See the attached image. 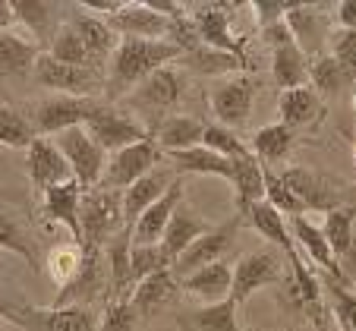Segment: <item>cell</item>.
Masks as SVG:
<instances>
[{
	"instance_id": "cell-1",
	"label": "cell",
	"mask_w": 356,
	"mask_h": 331,
	"mask_svg": "<svg viewBox=\"0 0 356 331\" xmlns=\"http://www.w3.org/2000/svg\"><path fill=\"white\" fill-rule=\"evenodd\" d=\"M183 47L174 41H148V38H120V47L111 57L108 88L111 95H129V86H139L152 73L168 67L170 60H180Z\"/></svg>"
},
{
	"instance_id": "cell-2",
	"label": "cell",
	"mask_w": 356,
	"mask_h": 331,
	"mask_svg": "<svg viewBox=\"0 0 356 331\" xmlns=\"http://www.w3.org/2000/svg\"><path fill=\"white\" fill-rule=\"evenodd\" d=\"M277 177H281L290 186V193L306 205V211H325V215H328V211L341 209V205H353L350 202L353 183L341 180V177L322 174V170H312V168H287Z\"/></svg>"
},
{
	"instance_id": "cell-3",
	"label": "cell",
	"mask_w": 356,
	"mask_h": 331,
	"mask_svg": "<svg viewBox=\"0 0 356 331\" xmlns=\"http://www.w3.org/2000/svg\"><path fill=\"white\" fill-rule=\"evenodd\" d=\"M79 221H82V243L92 246H108V240H114L111 234H120L123 227V193L120 189H88L82 193L79 205Z\"/></svg>"
},
{
	"instance_id": "cell-4",
	"label": "cell",
	"mask_w": 356,
	"mask_h": 331,
	"mask_svg": "<svg viewBox=\"0 0 356 331\" xmlns=\"http://www.w3.org/2000/svg\"><path fill=\"white\" fill-rule=\"evenodd\" d=\"M98 104L92 98H76V95H47L41 102H32L29 108V123L35 136H60L73 127H86L88 117Z\"/></svg>"
},
{
	"instance_id": "cell-5",
	"label": "cell",
	"mask_w": 356,
	"mask_h": 331,
	"mask_svg": "<svg viewBox=\"0 0 356 331\" xmlns=\"http://www.w3.org/2000/svg\"><path fill=\"white\" fill-rule=\"evenodd\" d=\"M54 142H57V149L63 152V158L70 161V168H73V177L82 186V193L98 189L101 180H104V170H108V152L88 136V129L73 127L67 133L54 136Z\"/></svg>"
},
{
	"instance_id": "cell-6",
	"label": "cell",
	"mask_w": 356,
	"mask_h": 331,
	"mask_svg": "<svg viewBox=\"0 0 356 331\" xmlns=\"http://www.w3.org/2000/svg\"><path fill=\"white\" fill-rule=\"evenodd\" d=\"M265 41L271 47V76L281 86V92H290V88L309 86V57L300 51L293 32L287 29V22H275V26L262 29Z\"/></svg>"
},
{
	"instance_id": "cell-7",
	"label": "cell",
	"mask_w": 356,
	"mask_h": 331,
	"mask_svg": "<svg viewBox=\"0 0 356 331\" xmlns=\"http://www.w3.org/2000/svg\"><path fill=\"white\" fill-rule=\"evenodd\" d=\"M86 129L108 155L148 139L145 123L129 117V114H123V111H117V108H108V104H98V108H95V114L88 117V123H86Z\"/></svg>"
},
{
	"instance_id": "cell-8",
	"label": "cell",
	"mask_w": 356,
	"mask_h": 331,
	"mask_svg": "<svg viewBox=\"0 0 356 331\" xmlns=\"http://www.w3.org/2000/svg\"><path fill=\"white\" fill-rule=\"evenodd\" d=\"M164 152L158 149V142L148 136V139L136 142V145H129V149H120L114 152V155L108 158V170H104V180H101V186L104 189H129L136 180H142L145 174H152V170L158 168V161H161Z\"/></svg>"
},
{
	"instance_id": "cell-9",
	"label": "cell",
	"mask_w": 356,
	"mask_h": 331,
	"mask_svg": "<svg viewBox=\"0 0 356 331\" xmlns=\"http://www.w3.org/2000/svg\"><path fill=\"white\" fill-rule=\"evenodd\" d=\"M32 76L44 88H51L54 95H76V98H92V95L98 92V86H104V79H101L98 70H92V67H70V63L54 60L47 51L38 57Z\"/></svg>"
},
{
	"instance_id": "cell-10",
	"label": "cell",
	"mask_w": 356,
	"mask_h": 331,
	"mask_svg": "<svg viewBox=\"0 0 356 331\" xmlns=\"http://www.w3.org/2000/svg\"><path fill=\"white\" fill-rule=\"evenodd\" d=\"M104 271H108V256H104V250L92 246V243H82V268L67 291L57 293L54 309H67V306H86L88 309V303L104 297V287H111Z\"/></svg>"
},
{
	"instance_id": "cell-11",
	"label": "cell",
	"mask_w": 356,
	"mask_h": 331,
	"mask_svg": "<svg viewBox=\"0 0 356 331\" xmlns=\"http://www.w3.org/2000/svg\"><path fill=\"white\" fill-rule=\"evenodd\" d=\"M259 82L252 76H224L221 82H215L209 92V104L215 111V117L221 120V127L234 129L240 123H246L249 111H252V98H256Z\"/></svg>"
},
{
	"instance_id": "cell-12",
	"label": "cell",
	"mask_w": 356,
	"mask_h": 331,
	"mask_svg": "<svg viewBox=\"0 0 356 331\" xmlns=\"http://www.w3.org/2000/svg\"><path fill=\"white\" fill-rule=\"evenodd\" d=\"M281 281H284V268H281V256H277L275 250L249 252L234 268V291H230V300L240 306L256 291H262L268 284H281Z\"/></svg>"
},
{
	"instance_id": "cell-13",
	"label": "cell",
	"mask_w": 356,
	"mask_h": 331,
	"mask_svg": "<svg viewBox=\"0 0 356 331\" xmlns=\"http://www.w3.org/2000/svg\"><path fill=\"white\" fill-rule=\"evenodd\" d=\"M26 164H29V180H32V186L38 189L41 196H44L47 189L63 186V183L76 180L70 161L63 158V152L57 149V142L44 139V136H38V139L29 145Z\"/></svg>"
},
{
	"instance_id": "cell-14",
	"label": "cell",
	"mask_w": 356,
	"mask_h": 331,
	"mask_svg": "<svg viewBox=\"0 0 356 331\" xmlns=\"http://www.w3.org/2000/svg\"><path fill=\"white\" fill-rule=\"evenodd\" d=\"M243 221H246V218L234 215V218H230V221H224L221 227H211L209 234H202L199 240H195V243L189 246V250L183 252V256L174 262V275L183 281V277H189V275H193V271L205 268V265L224 262V252H227L230 240H234L236 227H240Z\"/></svg>"
},
{
	"instance_id": "cell-15",
	"label": "cell",
	"mask_w": 356,
	"mask_h": 331,
	"mask_svg": "<svg viewBox=\"0 0 356 331\" xmlns=\"http://www.w3.org/2000/svg\"><path fill=\"white\" fill-rule=\"evenodd\" d=\"M183 95V79L174 67H161L148 79H142L133 92L127 95V104L139 114H161V111L177 108Z\"/></svg>"
},
{
	"instance_id": "cell-16",
	"label": "cell",
	"mask_w": 356,
	"mask_h": 331,
	"mask_svg": "<svg viewBox=\"0 0 356 331\" xmlns=\"http://www.w3.org/2000/svg\"><path fill=\"white\" fill-rule=\"evenodd\" d=\"M290 234H293V243L296 250L302 252V256L309 259L312 265H318V268L325 271V275L331 277V281H341V284H350L347 277H343L341 265H337V256L334 250H331L328 236H325L322 227H316L312 221H306V218H290Z\"/></svg>"
},
{
	"instance_id": "cell-17",
	"label": "cell",
	"mask_w": 356,
	"mask_h": 331,
	"mask_svg": "<svg viewBox=\"0 0 356 331\" xmlns=\"http://www.w3.org/2000/svg\"><path fill=\"white\" fill-rule=\"evenodd\" d=\"M174 180H177L174 170L155 168L152 174H145L142 180H136L129 189H123V227H127L129 234H133L136 221H139V218L145 215V211L152 209L164 193H168Z\"/></svg>"
},
{
	"instance_id": "cell-18",
	"label": "cell",
	"mask_w": 356,
	"mask_h": 331,
	"mask_svg": "<svg viewBox=\"0 0 356 331\" xmlns=\"http://www.w3.org/2000/svg\"><path fill=\"white\" fill-rule=\"evenodd\" d=\"M189 16H193V29L205 47H215V51H227V54L243 57L240 41L230 32L227 13H224L221 3H193Z\"/></svg>"
},
{
	"instance_id": "cell-19",
	"label": "cell",
	"mask_w": 356,
	"mask_h": 331,
	"mask_svg": "<svg viewBox=\"0 0 356 331\" xmlns=\"http://www.w3.org/2000/svg\"><path fill=\"white\" fill-rule=\"evenodd\" d=\"M183 205V180H174L170 183V189L164 193L161 199H158L152 209L145 211V215L136 221L133 227V246H158L164 240V230H168L170 218H174V211Z\"/></svg>"
},
{
	"instance_id": "cell-20",
	"label": "cell",
	"mask_w": 356,
	"mask_h": 331,
	"mask_svg": "<svg viewBox=\"0 0 356 331\" xmlns=\"http://www.w3.org/2000/svg\"><path fill=\"white\" fill-rule=\"evenodd\" d=\"M284 22H287V29L293 32L296 45H300V51L309 57V60L328 54V51H325V41H328V26H325V16L318 13L316 7L296 3V7L284 16Z\"/></svg>"
},
{
	"instance_id": "cell-21",
	"label": "cell",
	"mask_w": 356,
	"mask_h": 331,
	"mask_svg": "<svg viewBox=\"0 0 356 331\" xmlns=\"http://www.w3.org/2000/svg\"><path fill=\"white\" fill-rule=\"evenodd\" d=\"M180 287L189 293V297L202 300L205 306H215V303L230 300V291H234V271H230L227 262L205 265V268L193 271L189 277H183Z\"/></svg>"
},
{
	"instance_id": "cell-22",
	"label": "cell",
	"mask_w": 356,
	"mask_h": 331,
	"mask_svg": "<svg viewBox=\"0 0 356 331\" xmlns=\"http://www.w3.org/2000/svg\"><path fill=\"white\" fill-rule=\"evenodd\" d=\"M79 205H82V186L76 180L54 186L44 193V218L54 224H63L73 236V243L82 246V221H79Z\"/></svg>"
},
{
	"instance_id": "cell-23",
	"label": "cell",
	"mask_w": 356,
	"mask_h": 331,
	"mask_svg": "<svg viewBox=\"0 0 356 331\" xmlns=\"http://www.w3.org/2000/svg\"><path fill=\"white\" fill-rule=\"evenodd\" d=\"M209 230H211V224L205 221L202 215H195V209H189V205H180V209L174 211V218H170L168 230H164L161 250L168 252L170 262H177V259H180L202 234H209Z\"/></svg>"
},
{
	"instance_id": "cell-24",
	"label": "cell",
	"mask_w": 356,
	"mask_h": 331,
	"mask_svg": "<svg viewBox=\"0 0 356 331\" xmlns=\"http://www.w3.org/2000/svg\"><path fill=\"white\" fill-rule=\"evenodd\" d=\"M277 111H281V123L290 129L312 127V123H318L325 117L322 95L312 86H300V88H290V92H281Z\"/></svg>"
},
{
	"instance_id": "cell-25",
	"label": "cell",
	"mask_w": 356,
	"mask_h": 331,
	"mask_svg": "<svg viewBox=\"0 0 356 331\" xmlns=\"http://www.w3.org/2000/svg\"><path fill=\"white\" fill-rule=\"evenodd\" d=\"M205 127H209V123H202L199 117H193V114H168L161 123H158L155 142H158V149L168 152V155L186 152V149L202 145Z\"/></svg>"
},
{
	"instance_id": "cell-26",
	"label": "cell",
	"mask_w": 356,
	"mask_h": 331,
	"mask_svg": "<svg viewBox=\"0 0 356 331\" xmlns=\"http://www.w3.org/2000/svg\"><path fill=\"white\" fill-rule=\"evenodd\" d=\"M16 10V22L26 26V35L35 41V45H47L54 41V35L60 32L57 29V10L60 3H47V0H13Z\"/></svg>"
},
{
	"instance_id": "cell-27",
	"label": "cell",
	"mask_w": 356,
	"mask_h": 331,
	"mask_svg": "<svg viewBox=\"0 0 356 331\" xmlns=\"http://www.w3.org/2000/svg\"><path fill=\"white\" fill-rule=\"evenodd\" d=\"M44 54L29 35L22 32H0V76H26L35 70L38 57Z\"/></svg>"
},
{
	"instance_id": "cell-28",
	"label": "cell",
	"mask_w": 356,
	"mask_h": 331,
	"mask_svg": "<svg viewBox=\"0 0 356 331\" xmlns=\"http://www.w3.org/2000/svg\"><path fill=\"white\" fill-rule=\"evenodd\" d=\"M177 291H180V277L174 275V268H164V271H155V275H148L145 281L136 284L129 303H133V309L139 312V316H155Z\"/></svg>"
},
{
	"instance_id": "cell-29",
	"label": "cell",
	"mask_w": 356,
	"mask_h": 331,
	"mask_svg": "<svg viewBox=\"0 0 356 331\" xmlns=\"http://www.w3.org/2000/svg\"><path fill=\"white\" fill-rule=\"evenodd\" d=\"M170 164H174L177 174H211V177H224V180H230V183H234V174H236V158H224V155H218V152L205 149V145H195V149H186V152H174Z\"/></svg>"
},
{
	"instance_id": "cell-30",
	"label": "cell",
	"mask_w": 356,
	"mask_h": 331,
	"mask_svg": "<svg viewBox=\"0 0 356 331\" xmlns=\"http://www.w3.org/2000/svg\"><path fill=\"white\" fill-rule=\"evenodd\" d=\"M246 221H249V227L256 230L259 236H265L271 246H277L284 256H290V252L296 250L293 234H290V221L277 209H271L268 202H259L256 209L246 215Z\"/></svg>"
},
{
	"instance_id": "cell-31",
	"label": "cell",
	"mask_w": 356,
	"mask_h": 331,
	"mask_svg": "<svg viewBox=\"0 0 356 331\" xmlns=\"http://www.w3.org/2000/svg\"><path fill=\"white\" fill-rule=\"evenodd\" d=\"M70 26L79 32V38L86 41V47L92 51L95 60H104V57H114V51L120 47V35L114 32V29L108 26V19L104 16H76Z\"/></svg>"
},
{
	"instance_id": "cell-32",
	"label": "cell",
	"mask_w": 356,
	"mask_h": 331,
	"mask_svg": "<svg viewBox=\"0 0 356 331\" xmlns=\"http://www.w3.org/2000/svg\"><path fill=\"white\" fill-rule=\"evenodd\" d=\"M296 133L290 127H284L281 120L262 127L256 136H252V155L262 161V168H271L277 161H287L290 149H293Z\"/></svg>"
},
{
	"instance_id": "cell-33",
	"label": "cell",
	"mask_w": 356,
	"mask_h": 331,
	"mask_svg": "<svg viewBox=\"0 0 356 331\" xmlns=\"http://www.w3.org/2000/svg\"><path fill=\"white\" fill-rule=\"evenodd\" d=\"M0 250H7V252H13V256L26 259L32 268H38L41 265L38 246H35V240L29 236V230L19 224V218L13 215L10 205H0Z\"/></svg>"
},
{
	"instance_id": "cell-34",
	"label": "cell",
	"mask_w": 356,
	"mask_h": 331,
	"mask_svg": "<svg viewBox=\"0 0 356 331\" xmlns=\"http://www.w3.org/2000/svg\"><path fill=\"white\" fill-rule=\"evenodd\" d=\"M350 82L353 79H350L347 70L334 60L331 51L316 57V60H309V86L316 88L322 98H337V95L343 92V86H350Z\"/></svg>"
},
{
	"instance_id": "cell-35",
	"label": "cell",
	"mask_w": 356,
	"mask_h": 331,
	"mask_svg": "<svg viewBox=\"0 0 356 331\" xmlns=\"http://www.w3.org/2000/svg\"><path fill=\"white\" fill-rule=\"evenodd\" d=\"M47 54L54 57V60H60V63H70V67H92V70L101 67L73 26H60V32L54 35V41H51V47H47Z\"/></svg>"
},
{
	"instance_id": "cell-36",
	"label": "cell",
	"mask_w": 356,
	"mask_h": 331,
	"mask_svg": "<svg viewBox=\"0 0 356 331\" xmlns=\"http://www.w3.org/2000/svg\"><path fill=\"white\" fill-rule=\"evenodd\" d=\"M186 67H193L195 73H205V76H230L234 70L246 67V57H236L227 54V51H215V47H195L189 54H183Z\"/></svg>"
},
{
	"instance_id": "cell-37",
	"label": "cell",
	"mask_w": 356,
	"mask_h": 331,
	"mask_svg": "<svg viewBox=\"0 0 356 331\" xmlns=\"http://www.w3.org/2000/svg\"><path fill=\"white\" fill-rule=\"evenodd\" d=\"M79 268H82V246L79 243H60L47 256V275H51L54 287H60V291H67L70 284L76 281Z\"/></svg>"
},
{
	"instance_id": "cell-38",
	"label": "cell",
	"mask_w": 356,
	"mask_h": 331,
	"mask_svg": "<svg viewBox=\"0 0 356 331\" xmlns=\"http://www.w3.org/2000/svg\"><path fill=\"white\" fill-rule=\"evenodd\" d=\"M189 331H240L236 322V303L234 300H224L215 306H202L193 316L186 318Z\"/></svg>"
},
{
	"instance_id": "cell-39",
	"label": "cell",
	"mask_w": 356,
	"mask_h": 331,
	"mask_svg": "<svg viewBox=\"0 0 356 331\" xmlns=\"http://www.w3.org/2000/svg\"><path fill=\"white\" fill-rule=\"evenodd\" d=\"M38 331H95V316L86 306H67V309L38 312Z\"/></svg>"
},
{
	"instance_id": "cell-40",
	"label": "cell",
	"mask_w": 356,
	"mask_h": 331,
	"mask_svg": "<svg viewBox=\"0 0 356 331\" xmlns=\"http://www.w3.org/2000/svg\"><path fill=\"white\" fill-rule=\"evenodd\" d=\"M38 139L32 129V123H29L26 114H19L16 108H10V104H0V145H10V149H26Z\"/></svg>"
},
{
	"instance_id": "cell-41",
	"label": "cell",
	"mask_w": 356,
	"mask_h": 331,
	"mask_svg": "<svg viewBox=\"0 0 356 331\" xmlns=\"http://www.w3.org/2000/svg\"><path fill=\"white\" fill-rule=\"evenodd\" d=\"M322 230H325V236H328L334 256H341V252L350 246L353 234H356V205H341V209L328 211Z\"/></svg>"
},
{
	"instance_id": "cell-42",
	"label": "cell",
	"mask_w": 356,
	"mask_h": 331,
	"mask_svg": "<svg viewBox=\"0 0 356 331\" xmlns=\"http://www.w3.org/2000/svg\"><path fill=\"white\" fill-rule=\"evenodd\" d=\"M265 202H268L271 209L281 211L284 218H300L302 211H306V205L290 193V186L271 168H265Z\"/></svg>"
},
{
	"instance_id": "cell-43",
	"label": "cell",
	"mask_w": 356,
	"mask_h": 331,
	"mask_svg": "<svg viewBox=\"0 0 356 331\" xmlns=\"http://www.w3.org/2000/svg\"><path fill=\"white\" fill-rule=\"evenodd\" d=\"M202 145H205V149H211V152H218V155H224V158H246V155H252V149H249L246 142H243L234 129L221 127V123H209V127H205Z\"/></svg>"
},
{
	"instance_id": "cell-44",
	"label": "cell",
	"mask_w": 356,
	"mask_h": 331,
	"mask_svg": "<svg viewBox=\"0 0 356 331\" xmlns=\"http://www.w3.org/2000/svg\"><path fill=\"white\" fill-rule=\"evenodd\" d=\"M164 268H174V262L168 259V252L158 246H133L129 252V271H133V284L145 281L148 275H155V271H164Z\"/></svg>"
},
{
	"instance_id": "cell-45",
	"label": "cell",
	"mask_w": 356,
	"mask_h": 331,
	"mask_svg": "<svg viewBox=\"0 0 356 331\" xmlns=\"http://www.w3.org/2000/svg\"><path fill=\"white\" fill-rule=\"evenodd\" d=\"M136 322H139V312L133 309L129 300H108L98 331H136Z\"/></svg>"
},
{
	"instance_id": "cell-46",
	"label": "cell",
	"mask_w": 356,
	"mask_h": 331,
	"mask_svg": "<svg viewBox=\"0 0 356 331\" xmlns=\"http://www.w3.org/2000/svg\"><path fill=\"white\" fill-rule=\"evenodd\" d=\"M331 54L347 70L350 79L356 82V29H341V32L331 38Z\"/></svg>"
},
{
	"instance_id": "cell-47",
	"label": "cell",
	"mask_w": 356,
	"mask_h": 331,
	"mask_svg": "<svg viewBox=\"0 0 356 331\" xmlns=\"http://www.w3.org/2000/svg\"><path fill=\"white\" fill-rule=\"evenodd\" d=\"M293 7H296V3H281V0H259V3H252V13H256L259 26L268 29V26H275V22H281Z\"/></svg>"
},
{
	"instance_id": "cell-48",
	"label": "cell",
	"mask_w": 356,
	"mask_h": 331,
	"mask_svg": "<svg viewBox=\"0 0 356 331\" xmlns=\"http://www.w3.org/2000/svg\"><path fill=\"white\" fill-rule=\"evenodd\" d=\"M337 265H341L343 277H347L350 284H356V234H353V240H350L347 250L337 256Z\"/></svg>"
},
{
	"instance_id": "cell-49",
	"label": "cell",
	"mask_w": 356,
	"mask_h": 331,
	"mask_svg": "<svg viewBox=\"0 0 356 331\" xmlns=\"http://www.w3.org/2000/svg\"><path fill=\"white\" fill-rule=\"evenodd\" d=\"M337 22H341V29H356V0L337 3Z\"/></svg>"
},
{
	"instance_id": "cell-50",
	"label": "cell",
	"mask_w": 356,
	"mask_h": 331,
	"mask_svg": "<svg viewBox=\"0 0 356 331\" xmlns=\"http://www.w3.org/2000/svg\"><path fill=\"white\" fill-rule=\"evenodd\" d=\"M16 22L13 0H0V32H10V26Z\"/></svg>"
},
{
	"instance_id": "cell-51",
	"label": "cell",
	"mask_w": 356,
	"mask_h": 331,
	"mask_svg": "<svg viewBox=\"0 0 356 331\" xmlns=\"http://www.w3.org/2000/svg\"><path fill=\"white\" fill-rule=\"evenodd\" d=\"M350 202H353V205H356V186H353V193H350Z\"/></svg>"
},
{
	"instance_id": "cell-52",
	"label": "cell",
	"mask_w": 356,
	"mask_h": 331,
	"mask_svg": "<svg viewBox=\"0 0 356 331\" xmlns=\"http://www.w3.org/2000/svg\"><path fill=\"white\" fill-rule=\"evenodd\" d=\"M353 102H356V95H353Z\"/></svg>"
}]
</instances>
